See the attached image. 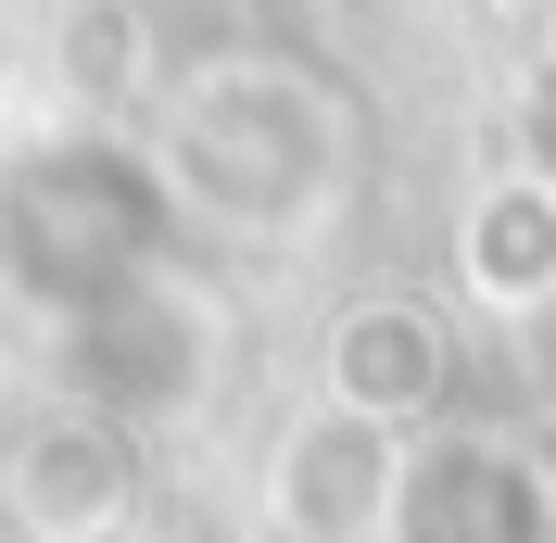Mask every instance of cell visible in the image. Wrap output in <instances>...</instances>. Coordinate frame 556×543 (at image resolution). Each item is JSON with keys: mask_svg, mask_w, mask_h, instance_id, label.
I'll list each match as a JSON object with an SVG mask.
<instances>
[{"mask_svg": "<svg viewBox=\"0 0 556 543\" xmlns=\"http://www.w3.org/2000/svg\"><path fill=\"white\" fill-rule=\"evenodd\" d=\"M392 480H405V455H392V430H380V417L316 405L304 430L278 442V468H266V518H278L291 543H380Z\"/></svg>", "mask_w": 556, "mask_h": 543, "instance_id": "cell-1", "label": "cell"}, {"mask_svg": "<svg viewBox=\"0 0 556 543\" xmlns=\"http://www.w3.org/2000/svg\"><path fill=\"white\" fill-rule=\"evenodd\" d=\"M455 266H468L481 304H544V291H556V190H544V177H506L493 203H468Z\"/></svg>", "mask_w": 556, "mask_h": 543, "instance_id": "cell-4", "label": "cell"}, {"mask_svg": "<svg viewBox=\"0 0 556 543\" xmlns=\"http://www.w3.org/2000/svg\"><path fill=\"white\" fill-rule=\"evenodd\" d=\"M443 379H455V354H443V329L417 304H354L329 329V405L380 417V430H417V417L443 405Z\"/></svg>", "mask_w": 556, "mask_h": 543, "instance_id": "cell-3", "label": "cell"}, {"mask_svg": "<svg viewBox=\"0 0 556 543\" xmlns=\"http://www.w3.org/2000/svg\"><path fill=\"white\" fill-rule=\"evenodd\" d=\"M127 493H139V455H127L114 417H38L13 455H0V506L38 543H102L114 518H127Z\"/></svg>", "mask_w": 556, "mask_h": 543, "instance_id": "cell-2", "label": "cell"}]
</instances>
